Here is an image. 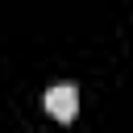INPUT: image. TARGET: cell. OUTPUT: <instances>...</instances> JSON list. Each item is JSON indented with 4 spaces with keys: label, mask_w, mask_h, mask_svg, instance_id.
<instances>
[{
    "label": "cell",
    "mask_w": 133,
    "mask_h": 133,
    "mask_svg": "<svg viewBox=\"0 0 133 133\" xmlns=\"http://www.w3.org/2000/svg\"><path fill=\"white\" fill-rule=\"evenodd\" d=\"M46 112L54 116V121H75V112H79V91L71 87V83H58V87H50L46 91Z\"/></svg>",
    "instance_id": "cell-1"
}]
</instances>
